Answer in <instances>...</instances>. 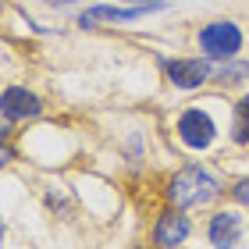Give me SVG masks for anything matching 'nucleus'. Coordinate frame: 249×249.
<instances>
[{
    "label": "nucleus",
    "instance_id": "obj_1",
    "mask_svg": "<svg viewBox=\"0 0 249 249\" xmlns=\"http://www.w3.org/2000/svg\"><path fill=\"white\" fill-rule=\"evenodd\" d=\"M217 196H221V182L203 167H185L167 185V199L175 207H203V203H213Z\"/></svg>",
    "mask_w": 249,
    "mask_h": 249
},
{
    "label": "nucleus",
    "instance_id": "obj_5",
    "mask_svg": "<svg viewBox=\"0 0 249 249\" xmlns=\"http://www.w3.org/2000/svg\"><path fill=\"white\" fill-rule=\"evenodd\" d=\"M242 231H246L242 213L221 210V213H213V217H210L207 239H210V246H217V249H231V246H239V242H242Z\"/></svg>",
    "mask_w": 249,
    "mask_h": 249
},
{
    "label": "nucleus",
    "instance_id": "obj_9",
    "mask_svg": "<svg viewBox=\"0 0 249 249\" xmlns=\"http://www.w3.org/2000/svg\"><path fill=\"white\" fill-rule=\"evenodd\" d=\"M235 142L249 146V93L235 104Z\"/></svg>",
    "mask_w": 249,
    "mask_h": 249
},
{
    "label": "nucleus",
    "instance_id": "obj_6",
    "mask_svg": "<svg viewBox=\"0 0 249 249\" xmlns=\"http://www.w3.org/2000/svg\"><path fill=\"white\" fill-rule=\"evenodd\" d=\"M39 110H43L39 96L29 93V89H21V86H11V89H4V93H0V114H4L7 121L36 118Z\"/></svg>",
    "mask_w": 249,
    "mask_h": 249
},
{
    "label": "nucleus",
    "instance_id": "obj_4",
    "mask_svg": "<svg viewBox=\"0 0 249 249\" xmlns=\"http://www.w3.org/2000/svg\"><path fill=\"white\" fill-rule=\"evenodd\" d=\"M164 71L178 89H196L213 75V64H207L203 57H178V61H167Z\"/></svg>",
    "mask_w": 249,
    "mask_h": 249
},
{
    "label": "nucleus",
    "instance_id": "obj_12",
    "mask_svg": "<svg viewBox=\"0 0 249 249\" xmlns=\"http://www.w3.org/2000/svg\"><path fill=\"white\" fill-rule=\"evenodd\" d=\"M11 160H15V153H11V150H7V146H4V142H0V167H4V164H11Z\"/></svg>",
    "mask_w": 249,
    "mask_h": 249
},
{
    "label": "nucleus",
    "instance_id": "obj_16",
    "mask_svg": "<svg viewBox=\"0 0 249 249\" xmlns=\"http://www.w3.org/2000/svg\"><path fill=\"white\" fill-rule=\"evenodd\" d=\"M4 135H7V128H0V142H4Z\"/></svg>",
    "mask_w": 249,
    "mask_h": 249
},
{
    "label": "nucleus",
    "instance_id": "obj_3",
    "mask_svg": "<svg viewBox=\"0 0 249 249\" xmlns=\"http://www.w3.org/2000/svg\"><path fill=\"white\" fill-rule=\"evenodd\" d=\"M213 135H217L213 118L203 114L199 107H189L185 114L178 118V139H182L189 150H207V146L213 142Z\"/></svg>",
    "mask_w": 249,
    "mask_h": 249
},
{
    "label": "nucleus",
    "instance_id": "obj_15",
    "mask_svg": "<svg viewBox=\"0 0 249 249\" xmlns=\"http://www.w3.org/2000/svg\"><path fill=\"white\" fill-rule=\"evenodd\" d=\"M0 242H4V221H0Z\"/></svg>",
    "mask_w": 249,
    "mask_h": 249
},
{
    "label": "nucleus",
    "instance_id": "obj_8",
    "mask_svg": "<svg viewBox=\"0 0 249 249\" xmlns=\"http://www.w3.org/2000/svg\"><path fill=\"white\" fill-rule=\"evenodd\" d=\"M160 4H135V7H89L82 15V25H96V21H132L157 11Z\"/></svg>",
    "mask_w": 249,
    "mask_h": 249
},
{
    "label": "nucleus",
    "instance_id": "obj_7",
    "mask_svg": "<svg viewBox=\"0 0 249 249\" xmlns=\"http://www.w3.org/2000/svg\"><path fill=\"white\" fill-rule=\"evenodd\" d=\"M189 239V221L182 217V213L167 210L157 217V228H153V242L160 249H171V246H182Z\"/></svg>",
    "mask_w": 249,
    "mask_h": 249
},
{
    "label": "nucleus",
    "instance_id": "obj_2",
    "mask_svg": "<svg viewBox=\"0 0 249 249\" xmlns=\"http://www.w3.org/2000/svg\"><path fill=\"white\" fill-rule=\"evenodd\" d=\"M199 47L210 61H228L242 47V32L231 21H210V25L199 29Z\"/></svg>",
    "mask_w": 249,
    "mask_h": 249
},
{
    "label": "nucleus",
    "instance_id": "obj_11",
    "mask_svg": "<svg viewBox=\"0 0 249 249\" xmlns=\"http://www.w3.org/2000/svg\"><path fill=\"white\" fill-rule=\"evenodd\" d=\"M231 192H235V199H239V203H246V207H249V178H242Z\"/></svg>",
    "mask_w": 249,
    "mask_h": 249
},
{
    "label": "nucleus",
    "instance_id": "obj_14",
    "mask_svg": "<svg viewBox=\"0 0 249 249\" xmlns=\"http://www.w3.org/2000/svg\"><path fill=\"white\" fill-rule=\"evenodd\" d=\"M128 4H160V0H128Z\"/></svg>",
    "mask_w": 249,
    "mask_h": 249
},
{
    "label": "nucleus",
    "instance_id": "obj_13",
    "mask_svg": "<svg viewBox=\"0 0 249 249\" xmlns=\"http://www.w3.org/2000/svg\"><path fill=\"white\" fill-rule=\"evenodd\" d=\"M50 7H68V4H75V0H47Z\"/></svg>",
    "mask_w": 249,
    "mask_h": 249
},
{
    "label": "nucleus",
    "instance_id": "obj_10",
    "mask_svg": "<svg viewBox=\"0 0 249 249\" xmlns=\"http://www.w3.org/2000/svg\"><path fill=\"white\" fill-rule=\"evenodd\" d=\"M210 78H221V82H242V78H249V64H246V61L213 64V75H210Z\"/></svg>",
    "mask_w": 249,
    "mask_h": 249
}]
</instances>
